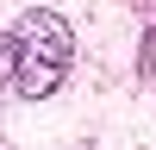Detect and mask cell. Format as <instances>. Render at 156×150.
Here are the masks:
<instances>
[{
    "mask_svg": "<svg viewBox=\"0 0 156 150\" xmlns=\"http://www.w3.org/2000/svg\"><path fill=\"white\" fill-rule=\"evenodd\" d=\"M75 62V31L62 12L25 6L12 19V94L19 100H50Z\"/></svg>",
    "mask_w": 156,
    "mask_h": 150,
    "instance_id": "obj_1",
    "label": "cell"
},
{
    "mask_svg": "<svg viewBox=\"0 0 156 150\" xmlns=\"http://www.w3.org/2000/svg\"><path fill=\"white\" fill-rule=\"evenodd\" d=\"M12 81V31H0V88Z\"/></svg>",
    "mask_w": 156,
    "mask_h": 150,
    "instance_id": "obj_2",
    "label": "cell"
},
{
    "mask_svg": "<svg viewBox=\"0 0 156 150\" xmlns=\"http://www.w3.org/2000/svg\"><path fill=\"white\" fill-rule=\"evenodd\" d=\"M0 150H12V144H6V138H0Z\"/></svg>",
    "mask_w": 156,
    "mask_h": 150,
    "instance_id": "obj_3",
    "label": "cell"
}]
</instances>
